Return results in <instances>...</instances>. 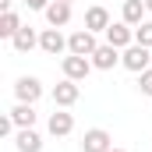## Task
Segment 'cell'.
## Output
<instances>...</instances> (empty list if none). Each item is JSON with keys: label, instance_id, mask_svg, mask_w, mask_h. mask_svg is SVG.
<instances>
[{"label": "cell", "instance_id": "8", "mask_svg": "<svg viewBox=\"0 0 152 152\" xmlns=\"http://www.w3.org/2000/svg\"><path fill=\"white\" fill-rule=\"evenodd\" d=\"M110 149H113L110 131H103V127H88V131H85V138H81V152H110Z\"/></svg>", "mask_w": 152, "mask_h": 152}, {"label": "cell", "instance_id": "24", "mask_svg": "<svg viewBox=\"0 0 152 152\" xmlns=\"http://www.w3.org/2000/svg\"><path fill=\"white\" fill-rule=\"evenodd\" d=\"M145 7H149V11H152V0H145Z\"/></svg>", "mask_w": 152, "mask_h": 152}, {"label": "cell", "instance_id": "4", "mask_svg": "<svg viewBox=\"0 0 152 152\" xmlns=\"http://www.w3.org/2000/svg\"><path fill=\"white\" fill-rule=\"evenodd\" d=\"M53 106H60V110H67V106H75L78 96H81V88H78V81H71V78H64V81H57L53 85Z\"/></svg>", "mask_w": 152, "mask_h": 152}, {"label": "cell", "instance_id": "19", "mask_svg": "<svg viewBox=\"0 0 152 152\" xmlns=\"http://www.w3.org/2000/svg\"><path fill=\"white\" fill-rule=\"evenodd\" d=\"M138 88H142V96H149V99H152V67L138 75Z\"/></svg>", "mask_w": 152, "mask_h": 152}, {"label": "cell", "instance_id": "14", "mask_svg": "<svg viewBox=\"0 0 152 152\" xmlns=\"http://www.w3.org/2000/svg\"><path fill=\"white\" fill-rule=\"evenodd\" d=\"M145 0H124V7H120V21H127L131 28H138L142 21H145Z\"/></svg>", "mask_w": 152, "mask_h": 152}, {"label": "cell", "instance_id": "3", "mask_svg": "<svg viewBox=\"0 0 152 152\" xmlns=\"http://www.w3.org/2000/svg\"><path fill=\"white\" fill-rule=\"evenodd\" d=\"M14 96H18V103H32L36 106L39 99H42V81L32 78V75H21L14 81Z\"/></svg>", "mask_w": 152, "mask_h": 152}, {"label": "cell", "instance_id": "18", "mask_svg": "<svg viewBox=\"0 0 152 152\" xmlns=\"http://www.w3.org/2000/svg\"><path fill=\"white\" fill-rule=\"evenodd\" d=\"M134 42H142V46L152 50V21H142V25L134 28Z\"/></svg>", "mask_w": 152, "mask_h": 152}, {"label": "cell", "instance_id": "20", "mask_svg": "<svg viewBox=\"0 0 152 152\" xmlns=\"http://www.w3.org/2000/svg\"><path fill=\"white\" fill-rule=\"evenodd\" d=\"M14 131H18L14 117H11V113H4V117H0V138H7V134H14Z\"/></svg>", "mask_w": 152, "mask_h": 152}, {"label": "cell", "instance_id": "16", "mask_svg": "<svg viewBox=\"0 0 152 152\" xmlns=\"http://www.w3.org/2000/svg\"><path fill=\"white\" fill-rule=\"evenodd\" d=\"M11 117H14L18 127H36V110H32V103H14V106H11Z\"/></svg>", "mask_w": 152, "mask_h": 152}, {"label": "cell", "instance_id": "7", "mask_svg": "<svg viewBox=\"0 0 152 152\" xmlns=\"http://www.w3.org/2000/svg\"><path fill=\"white\" fill-rule=\"evenodd\" d=\"M39 50L50 53V57L67 53V39H64V32H60V28H42V32H39Z\"/></svg>", "mask_w": 152, "mask_h": 152}, {"label": "cell", "instance_id": "6", "mask_svg": "<svg viewBox=\"0 0 152 152\" xmlns=\"http://www.w3.org/2000/svg\"><path fill=\"white\" fill-rule=\"evenodd\" d=\"M120 53H124V50H117L110 42H99L96 53H92V67H96V71H113L117 64H120Z\"/></svg>", "mask_w": 152, "mask_h": 152}, {"label": "cell", "instance_id": "15", "mask_svg": "<svg viewBox=\"0 0 152 152\" xmlns=\"http://www.w3.org/2000/svg\"><path fill=\"white\" fill-rule=\"evenodd\" d=\"M11 46H14L18 53H32V50L39 46V36L28 28V25H21V28L14 32V39H11Z\"/></svg>", "mask_w": 152, "mask_h": 152}, {"label": "cell", "instance_id": "10", "mask_svg": "<svg viewBox=\"0 0 152 152\" xmlns=\"http://www.w3.org/2000/svg\"><path fill=\"white\" fill-rule=\"evenodd\" d=\"M103 36H106V42H110V46H117V50H127V46L134 42V28H131L127 21H113V25H110Z\"/></svg>", "mask_w": 152, "mask_h": 152}, {"label": "cell", "instance_id": "9", "mask_svg": "<svg viewBox=\"0 0 152 152\" xmlns=\"http://www.w3.org/2000/svg\"><path fill=\"white\" fill-rule=\"evenodd\" d=\"M46 131L53 134V138H67L71 131H75V113H67V110H53L50 113V124H46Z\"/></svg>", "mask_w": 152, "mask_h": 152}, {"label": "cell", "instance_id": "13", "mask_svg": "<svg viewBox=\"0 0 152 152\" xmlns=\"http://www.w3.org/2000/svg\"><path fill=\"white\" fill-rule=\"evenodd\" d=\"M46 21H50V28H64L67 21H71V4H64V0H53L46 11Z\"/></svg>", "mask_w": 152, "mask_h": 152}, {"label": "cell", "instance_id": "23", "mask_svg": "<svg viewBox=\"0 0 152 152\" xmlns=\"http://www.w3.org/2000/svg\"><path fill=\"white\" fill-rule=\"evenodd\" d=\"M110 152H127V149H117V145H113V149H110Z\"/></svg>", "mask_w": 152, "mask_h": 152}, {"label": "cell", "instance_id": "22", "mask_svg": "<svg viewBox=\"0 0 152 152\" xmlns=\"http://www.w3.org/2000/svg\"><path fill=\"white\" fill-rule=\"evenodd\" d=\"M0 7H4V11H11V0H0Z\"/></svg>", "mask_w": 152, "mask_h": 152}, {"label": "cell", "instance_id": "25", "mask_svg": "<svg viewBox=\"0 0 152 152\" xmlns=\"http://www.w3.org/2000/svg\"><path fill=\"white\" fill-rule=\"evenodd\" d=\"M64 4H75V0H64Z\"/></svg>", "mask_w": 152, "mask_h": 152}, {"label": "cell", "instance_id": "21", "mask_svg": "<svg viewBox=\"0 0 152 152\" xmlns=\"http://www.w3.org/2000/svg\"><path fill=\"white\" fill-rule=\"evenodd\" d=\"M25 4H28V7H32V11H46V7H50V4H53V0H25Z\"/></svg>", "mask_w": 152, "mask_h": 152}, {"label": "cell", "instance_id": "5", "mask_svg": "<svg viewBox=\"0 0 152 152\" xmlns=\"http://www.w3.org/2000/svg\"><path fill=\"white\" fill-rule=\"evenodd\" d=\"M60 67H64V78H71V81H85L88 71H92V57H75V53H67V57L60 60Z\"/></svg>", "mask_w": 152, "mask_h": 152}, {"label": "cell", "instance_id": "2", "mask_svg": "<svg viewBox=\"0 0 152 152\" xmlns=\"http://www.w3.org/2000/svg\"><path fill=\"white\" fill-rule=\"evenodd\" d=\"M96 46H99V39H96V32H88V28H75L67 36V53H75V57H92Z\"/></svg>", "mask_w": 152, "mask_h": 152}, {"label": "cell", "instance_id": "11", "mask_svg": "<svg viewBox=\"0 0 152 152\" xmlns=\"http://www.w3.org/2000/svg\"><path fill=\"white\" fill-rule=\"evenodd\" d=\"M113 21H110V11L103 7V4H92L88 11H85V28L88 32H106Z\"/></svg>", "mask_w": 152, "mask_h": 152}, {"label": "cell", "instance_id": "12", "mask_svg": "<svg viewBox=\"0 0 152 152\" xmlns=\"http://www.w3.org/2000/svg\"><path fill=\"white\" fill-rule=\"evenodd\" d=\"M14 149H18V152H42V134H39L36 127H18Z\"/></svg>", "mask_w": 152, "mask_h": 152}, {"label": "cell", "instance_id": "17", "mask_svg": "<svg viewBox=\"0 0 152 152\" xmlns=\"http://www.w3.org/2000/svg\"><path fill=\"white\" fill-rule=\"evenodd\" d=\"M21 28V18L18 11H4L0 14V39H14V32Z\"/></svg>", "mask_w": 152, "mask_h": 152}, {"label": "cell", "instance_id": "1", "mask_svg": "<svg viewBox=\"0 0 152 152\" xmlns=\"http://www.w3.org/2000/svg\"><path fill=\"white\" fill-rule=\"evenodd\" d=\"M120 64H124L127 71L142 75V71H149V67H152V50H149V46H142V42H131V46L120 53Z\"/></svg>", "mask_w": 152, "mask_h": 152}]
</instances>
